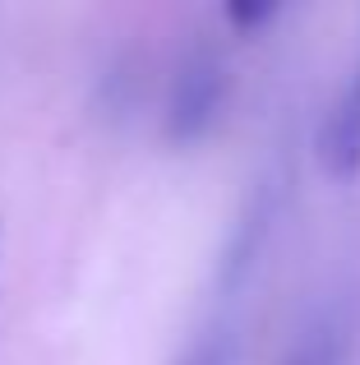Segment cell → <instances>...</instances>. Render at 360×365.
<instances>
[{"mask_svg": "<svg viewBox=\"0 0 360 365\" xmlns=\"http://www.w3.org/2000/svg\"><path fill=\"white\" fill-rule=\"evenodd\" d=\"M226 93H231V70L213 46H194V51L180 61L171 93H166V116H162V134L176 148L198 143L208 130L217 125L226 107Z\"/></svg>", "mask_w": 360, "mask_h": 365, "instance_id": "obj_1", "label": "cell"}, {"mask_svg": "<svg viewBox=\"0 0 360 365\" xmlns=\"http://www.w3.org/2000/svg\"><path fill=\"white\" fill-rule=\"evenodd\" d=\"M277 213H282V176H263L259 185L250 190V199H245L240 217L231 222V232H226L222 259H217V273H213V301H217L213 314H226V319H231V301L250 287L254 268H259L263 250H268Z\"/></svg>", "mask_w": 360, "mask_h": 365, "instance_id": "obj_2", "label": "cell"}, {"mask_svg": "<svg viewBox=\"0 0 360 365\" xmlns=\"http://www.w3.org/2000/svg\"><path fill=\"white\" fill-rule=\"evenodd\" d=\"M319 162L333 180H356L360 176V65L351 79L342 83V93L333 98L319 130Z\"/></svg>", "mask_w": 360, "mask_h": 365, "instance_id": "obj_3", "label": "cell"}, {"mask_svg": "<svg viewBox=\"0 0 360 365\" xmlns=\"http://www.w3.org/2000/svg\"><path fill=\"white\" fill-rule=\"evenodd\" d=\"M346 333L351 329H346L337 314H328V319H319L314 329L296 342V351L282 365H346Z\"/></svg>", "mask_w": 360, "mask_h": 365, "instance_id": "obj_4", "label": "cell"}, {"mask_svg": "<svg viewBox=\"0 0 360 365\" xmlns=\"http://www.w3.org/2000/svg\"><path fill=\"white\" fill-rule=\"evenodd\" d=\"M235 324L226 314H213L203 329L194 333L189 351L180 356V365H231V351H235Z\"/></svg>", "mask_w": 360, "mask_h": 365, "instance_id": "obj_5", "label": "cell"}, {"mask_svg": "<svg viewBox=\"0 0 360 365\" xmlns=\"http://www.w3.org/2000/svg\"><path fill=\"white\" fill-rule=\"evenodd\" d=\"M277 0H263V5H226V24L231 28H259L268 19H277Z\"/></svg>", "mask_w": 360, "mask_h": 365, "instance_id": "obj_6", "label": "cell"}]
</instances>
